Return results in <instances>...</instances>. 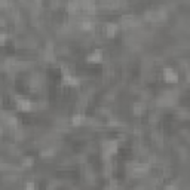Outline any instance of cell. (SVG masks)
<instances>
[{
    "label": "cell",
    "instance_id": "cell-11",
    "mask_svg": "<svg viewBox=\"0 0 190 190\" xmlns=\"http://www.w3.org/2000/svg\"><path fill=\"white\" fill-rule=\"evenodd\" d=\"M25 190H34V184H33L31 181H28V183H27V189H25Z\"/></svg>",
    "mask_w": 190,
    "mask_h": 190
},
{
    "label": "cell",
    "instance_id": "cell-2",
    "mask_svg": "<svg viewBox=\"0 0 190 190\" xmlns=\"http://www.w3.org/2000/svg\"><path fill=\"white\" fill-rule=\"evenodd\" d=\"M104 149H106L107 153H115L117 150V143L116 141H109V143L104 144Z\"/></svg>",
    "mask_w": 190,
    "mask_h": 190
},
{
    "label": "cell",
    "instance_id": "cell-5",
    "mask_svg": "<svg viewBox=\"0 0 190 190\" xmlns=\"http://www.w3.org/2000/svg\"><path fill=\"white\" fill-rule=\"evenodd\" d=\"M88 59H89V61H100V59H101V51H100V49L94 51L92 54L88 55Z\"/></svg>",
    "mask_w": 190,
    "mask_h": 190
},
{
    "label": "cell",
    "instance_id": "cell-4",
    "mask_svg": "<svg viewBox=\"0 0 190 190\" xmlns=\"http://www.w3.org/2000/svg\"><path fill=\"white\" fill-rule=\"evenodd\" d=\"M18 107L21 109V110H30L31 109V103L28 101V100H22V98H20L18 100Z\"/></svg>",
    "mask_w": 190,
    "mask_h": 190
},
{
    "label": "cell",
    "instance_id": "cell-1",
    "mask_svg": "<svg viewBox=\"0 0 190 190\" xmlns=\"http://www.w3.org/2000/svg\"><path fill=\"white\" fill-rule=\"evenodd\" d=\"M163 77H165L168 82H174V80H177V74H175V71H174L172 68H166V70H165V73H163Z\"/></svg>",
    "mask_w": 190,
    "mask_h": 190
},
{
    "label": "cell",
    "instance_id": "cell-7",
    "mask_svg": "<svg viewBox=\"0 0 190 190\" xmlns=\"http://www.w3.org/2000/svg\"><path fill=\"white\" fill-rule=\"evenodd\" d=\"M83 119H85V117H83V115H74V116H73V119H71V122H73L74 125H79V123H82V122H83Z\"/></svg>",
    "mask_w": 190,
    "mask_h": 190
},
{
    "label": "cell",
    "instance_id": "cell-9",
    "mask_svg": "<svg viewBox=\"0 0 190 190\" xmlns=\"http://www.w3.org/2000/svg\"><path fill=\"white\" fill-rule=\"evenodd\" d=\"M143 109H144V106H143L141 103H137V104L134 106V112H135V113H141Z\"/></svg>",
    "mask_w": 190,
    "mask_h": 190
},
{
    "label": "cell",
    "instance_id": "cell-12",
    "mask_svg": "<svg viewBox=\"0 0 190 190\" xmlns=\"http://www.w3.org/2000/svg\"><path fill=\"white\" fill-rule=\"evenodd\" d=\"M5 39H6V36H5V34H0V45H2V43L5 42Z\"/></svg>",
    "mask_w": 190,
    "mask_h": 190
},
{
    "label": "cell",
    "instance_id": "cell-3",
    "mask_svg": "<svg viewBox=\"0 0 190 190\" xmlns=\"http://www.w3.org/2000/svg\"><path fill=\"white\" fill-rule=\"evenodd\" d=\"M64 83H67V85H77L79 83V80L74 77V76H71V74H68V73H65L64 74Z\"/></svg>",
    "mask_w": 190,
    "mask_h": 190
},
{
    "label": "cell",
    "instance_id": "cell-10",
    "mask_svg": "<svg viewBox=\"0 0 190 190\" xmlns=\"http://www.w3.org/2000/svg\"><path fill=\"white\" fill-rule=\"evenodd\" d=\"M22 165H24V166H27V168H28V166H31V165H33V159H31V157H25V159L22 160Z\"/></svg>",
    "mask_w": 190,
    "mask_h": 190
},
{
    "label": "cell",
    "instance_id": "cell-6",
    "mask_svg": "<svg viewBox=\"0 0 190 190\" xmlns=\"http://www.w3.org/2000/svg\"><path fill=\"white\" fill-rule=\"evenodd\" d=\"M116 30H117V25H115V24H107V25L104 27V31H106L107 34H115Z\"/></svg>",
    "mask_w": 190,
    "mask_h": 190
},
{
    "label": "cell",
    "instance_id": "cell-8",
    "mask_svg": "<svg viewBox=\"0 0 190 190\" xmlns=\"http://www.w3.org/2000/svg\"><path fill=\"white\" fill-rule=\"evenodd\" d=\"M80 27H82L83 30H89V28H92V22H91L89 20H83V21L80 22Z\"/></svg>",
    "mask_w": 190,
    "mask_h": 190
}]
</instances>
